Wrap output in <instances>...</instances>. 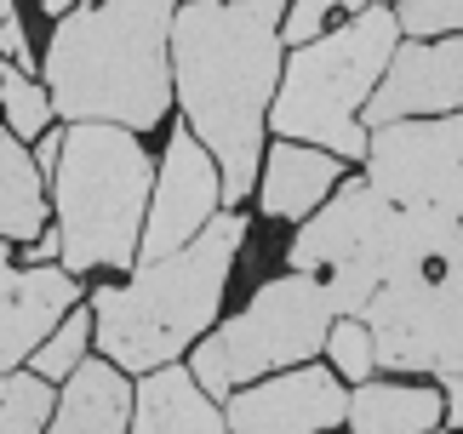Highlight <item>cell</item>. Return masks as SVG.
Here are the masks:
<instances>
[{
    "label": "cell",
    "instance_id": "cell-1",
    "mask_svg": "<svg viewBox=\"0 0 463 434\" xmlns=\"http://www.w3.org/2000/svg\"><path fill=\"white\" fill-rule=\"evenodd\" d=\"M280 17L287 0H184L172 12V92L184 126L218 160L223 212L258 189L280 86Z\"/></svg>",
    "mask_w": 463,
    "mask_h": 434
},
{
    "label": "cell",
    "instance_id": "cell-2",
    "mask_svg": "<svg viewBox=\"0 0 463 434\" xmlns=\"http://www.w3.org/2000/svg\"><path fill=\"white\" fill-rule=\"evenodd\" d=\"M172 12L177 0H98L58 17L46 41L52 115L149 132L172 108Z\"/></svg>",
    "mask_w": 463,
    "mask_h": 434
},
{
    "label": "cell",
    "instance_id": "cell-3",
    "mask_svg": "<svg viewBox=\"0 0 463 434\" xmlns=\"http://www.w3.org/2000/svg\"><path fill=\"white\" fill-rule=\"evenodd\" d=\"M241 241H246V217L218 212L172 258L137 263L132 286H98L92 292L98 354L120 372L144 377L155 366H172L184 349H194L223 309V286Z\"/></svg>",
    "mask_w": 463,
    "mask_h": 434
},
{
    "label": "cell",
    "instance_id": "cell-4",
    "mask_svg": "<svg viewBox=\"0 0 463 434\" xmlns=\"http://www.w3.org/2000/svg\"><path fill=\"white\" fill-rule=\"evenodd\" d=\"M155 160L127 126L75 120L63 126V155L52 166V217H58L69 275L86 269H132L149 217Z\"/></svg>",
    "mask_w": 463,
    "mask_h": 434
},
{
    "label": "cell",
    "instance_id": "cell-5",
    "mask_svg": "<svg viewBox=\"0 0 463 434\" xmlns=\"http://www.w3.org/2000/svg\"><path fill=\"white\" fill-rule=\"evenodd\" d=\"M395 46H401V24L389 6H366L344 29L320 34L309 46H292L269 103V132L326 149L337 160H361L366 155L361 108L378 92Z\"/></svg>",
    "mask_w": 463,
    "mask_h": 434
},
{
    "label": "cell",
    "instance_id": "cell-6",
    "mask_svg": "<svg viewBox=\"0 0 463 434\" xmlns=\"http://www.w3.org/2000/svg\"><path fill=\"white\" fill-rule=\"evenodd\" d=\"M447 223L440 212H418V206H395L383 201L372 184L349 177L326 194V206H315L304 217V229L292 234L287 263L298 275H320L332 297V315L361 320L372 292L395 275L406 258H418L435 241V229Z\"/></svg>",
    "mask_w": 463,
    "mask_h": 434
},
{
    "label": "cell",
    "instance_id": "cell-7",
    "mask_svg": "<svg viewBox=\"0 0 463 434\" xmlns=\"http://www.w3.org/2000/svg\"><path fill=\"white\" fill-rule=\"evenodd\" d=\"M372 354L389 372L463 377V223L447 217L435 241L406 258L361 309Z\"/></svg>",
    "mask_w": 463,
    "mask_h": 434
},
{
    "label": "cell",
    "instance_id": "cell-8",
    "mask_svg": "<svg viewBox=\"0 0 463 434\" xmlns=\"http://www.w3.org/2000/svg\"><path fill=\"white\" fill-rule=\"evenodd\" d=\"M332 297L320 275H280L258 286V297L246 303L235 320H223L218 332H206L189 354V372L212 401H229L235 389L258 383L269 372H292L326 349L332 332Z\"/></svg>",
    "mask_w": 463,
    "mask_h": 434
},
{
    "label": "cell",
    "instance_id": "cell-9",
    "mask_svg": "<svg viewBox=\"0 0 463 434\" xmlns=\"http://www.w3.org/2000/svg\"><path fill=\"white\" fill-rule=\"evenodd\" d=\"M366 184L395 206L463 217V108L366 132Z\"/></svg>",
    "mask_w": 463,
    "mask_h": 434
},
{
    "label": "cell",
    "instance_id": "cell-10",
    "mask_svg": "<svg viewBox=\"0 0 463 434\" xmlns=\"http://www.w3.org/2000/svg\"><path fill=\"white\" fill-rule=\"evenodd\" d=\"M223 206V177L218 160L201 149V137L189 126H177L160 155L155 189H149V217H144V241H137V263H160L177 246H189Z\"/></svg>",
    "mask_w": 463,
    "mask_h": 434
},
{
    "label": "cell",
    "instance_id": "cell-11",
    "mask_svg": "<svg viewBox=\"0 0 463 434\" xmlns=\"http://www.w3.org/2000/svg\"><path fill=\"white\" fill-rule=\"evenodd\" d=\"M463 108V41H401L389 58L378 92L366 98L361 126H395V120H423V115H458Z\"/></svg>",
    "mask_w": 463,
    "mask_h": 434
},
{
    "label": "cell",
    "instance_id": "cell-12",
    "mask_svg": "<svg viewBox=\"0 0 463 434\" xmlns=\"http://www.w3.org/2000/svg\"><path fill=\"white\" fill-rule=\"evenodd\" d=\"M349 418V394L326 366H292L269 383L229 394L223 423L235 434H326Z\"/></svg>",
    "mask_w": 463,
    "mask_h": 434
},
{
    "label": "cell",
    "instance_id": "cell-13",
    "mask_svg": "<svg viewBox=\"0 0 463 434\" xmlns=\"http://www.w3.org/2000/svg\"><path fill=\"white\" fill-rule=\"evenodd\" d=\"M75 303H80V286L69 269L58 263L17 269L6 258V241H0V377L24 366Z\"/></svg>",
    "mask_w": 463,
    "mask_h": 434
},
{
    "label": "cell",
    "instance_id": "cell-14",
    "mask_svg": "<svg viewBox=\"0 0 463 434\" xmlns=\"http://www.w3.org/2000/svg\"><path fill=\"white\" fill-rule=\"evenodd\" d=\"M337 184H344V160L292 137L269 143V155L258 166V201L269 217H309L315 206H326Z\"/></svg>",
    "mask_w": 463,
    "mask_h": 434
},
{
    "label": "cell",
    "instance_id": "cell-15",
    "mask_svg": "<svg viewBox=\"0 0 463 434\" xmlns=\"http://www.w3.org/2000/svg\"><path fill=\"white\" fill-rule=\"evenodd\" d=\"M132 434H223V406L194 383L189 366H155L132 394Z\"/></svg>",
    "mask_w": 463,
    "mask_h": 434
},
{
    "label": "cell",
    "instance_id": "cell-16",
    "mask_svg": "<svg viewBox=\"0 0 463 434\" xmlns=\"http://www.w3.org/2000/svg\"><path fill=\"white\" fill-rule=\"evenodd\" d=\"M63 394L52 406L46 434H127L132 423V383L127 372L109 366V360H80L75 372L63 377Z\"/></svg>",
    "mask_w": 463,
    "mask_h": 434
},
{
    "label": "cell",
    "instance_id": "cell-17",
    "mask_svg": "<svg viewBox=\"0 0 463 434\" xmlns=\"http://www.w3.org/2000/svg\"><path fill=\"white\" fill-rule=\"evenodd\" d=\"M354 434H430L440 423V389L430 383H354L349 418Z\"/></svg>",
    "mask_w": 463,
    "mask_h": 434
},
{
    "label": "cell",
    "instance_id": "cell-18",
    "mask_svg": "<svg viewBox=\"0 0 463 434\" xmlns=\"http://www.w3.org/2000/svg\"><path fill=\"white\" fill-rule=\"evenodd\" d=\"M46 229V194L34 155L0 126V241H41Z\"/></svg>",
    "mask_w": 463,
    "mask_h": 434
},
{
    "label": "cell",
    "instance_id": "cell-19",
    "mask_svg": "<svg viewBox=\"0 0 463 434\" xmlns=\"http://www.w3.org/2000/svg\"><path fill=\"white\" fill-rule=\"evenodd\" d=\"M52 406H58V394H52L46 377H34L24 366L0 377V434H46Z\"/></svg>",
    "mask_w": 463,
    "mask_h": 434
},
{
    "label": "cell",
    "instance_id": "cell-20",
    "mask_svg": "<svg viewBox=\"0 0 463 434\" xmlns=\"http://www.w3.org/2000/svg\"><path fill=\"white\" fill-rule=\"evenodd\" d=\"M0 108H6V132L24 143V137H41L52 126V98L46 86L24 75L17 63H0Z\"/></svg>",
    "mask_w": 463,
    "mask_h": 434
},
{
    "label": "cell",
    "instance_id": "cell-21",
    "mask_svg": "<svg viewBox=\"0 0 463 434\" xmlns=\"http://www.w3.org/2000/svg\"><path fill=\"white\" fill-rule=\"evenodd\" d=\"M86 332H92V315H86L80 303H75V309H69V315L46 332L41 349L29 354V372H34V377H46V383H63V377L86 360Z\"/></svg>",
    "mask_w": 463,
    "mask_h": 434
},
{
    "label": "cell",
    "instance_id": "cell-22",
    "mask_svg": "<svg viewBox=\"0 0 463 434\" xmlns=\"http://www.w3.org/2000/svg\"><path fill=\"white\" fill-rule=\"evenodd\" d=\"M372 0H287V17H280V46H309L326 34L332 17H361Z\"/></svg>",
    "mask_w": 463,
    "mask_h": 434
},
{
    "label": "cell",
    "instance_id": "cell-23",
    "mask_svg": "<svg viewBox=\"0 0 463 434\" xmlns=\"http://www.w3.org/2000/svg\"><path fill=\"white\" fill-rule=\"evenodd\" d=\"M326 354H332V372H337V377H349V383H366L372 366H378L366 320H349V315H337V320H332V332H326Z\"/></svg>",
    "mask_w": 463,
    "mask_h": 434
},
{
    "label": "cell",
    "instance_id": "cell-24",
    "mask_svg": "<svg viewBox=\"0 0 463 434\" xmlns=\"http://www.w3.org/2000/svg\"><path fill=\"white\" fill-rule=\"evenodd\" d=\"M389 12H395L401 34H412V41H440V34L463 29V0H395Z\"/></svg>",
    "mask_w": 463,
    "mask_h": 434
},
{
    "label": "cell",
    "instance_id": "cell-25",
    "mask_svg": "<svg viewBox=\"0 0 463 434\" xmlns=\"http://www.w3.org/2000/svg\"><path fill=\"white\" fill-rule=\"evenodd\" d=\"M0 52H6V58L24 69H34V52H29V34H24V24H17V17H6V24H0Z\"/></svg>",
    "mask_w": 463,
    "mask_h": 434
},
{
    "label": "cell",
    "instance_id": "cell-26",
    "mask_svg": "<svg viewBox=\"0 0 463 434\" xmlns=\"http://www.w3.org/2000/svg\"><path fill=\"white\" fill-rule=\"evenodd\" d=\"M34 143H41V149H34V166L52 172V166H58V155H63V126H46V132L34 137Z\"/></svg>",
    "mask_w": 463,
    "mask_h": 434
},
{
    "label": "cell",
    "instance_id": "cell-27",
    "mask_svg": "<svg viewBox=\"0 0 463 434\" xmlns=\"http://www.w3.org/2000/svg\"><path fill=\"white\" fill-rule=\"evenodd\" d=\"M440 418H452V429H463V377H447V394H440Z\"/></svg>",
    "mask_w": 463,
    "mask_h": 434
},
{
    "label": "cell",
    "instance_id": "cell-28",
    "mask_svg": "<svg viewBox=\"0 0 463 434\" xmlns=\"http://www.w3.org/2000/svg\"><path fill=\"white\" fill-rule=\"evenodd\" d=\"M58 251H63V234L58 229H41V241L29 246V263H46V258H58Z\"/></svg>",
    "mask_w": 463,
    "mask_h": 434
},
{
    "label": "cell",
    "instance_id": "cell-29",
    "mask_svg": "<svg viewBox=\"0 0 463 434\" xmlns=\"http://www.w3.org/2000/svg\"><path fill=\"white\" fill-rule=\"evenodd\" d=\"M75 6H80V0H41L46 17H63V12H75Z\"/></svg>",
    "mask_w": 463,
    "mask_h": 434
},
{
    "label": "cell",
    "instance_id": "cell-30",
    "mask_svg": "<svg viewBox=\"0 0 463 434\" xmlns=\"http://www.w3.org/2000/svg\"><path fill=\"white\" fill-rule=\"evenodd\" d=\"M6 17H17V0H0V24H6Z\"/></svg>",
    "mask_w": 463,
    "mask_h": 434
},
{
    "label": "cell",
    "instance_id": "cell-31",
    "mask_svg": "<svg viewBox=\"0 0 463 434\" xmlns=\"http://www.w3.org/2000/svg\"><path fill=\"white\" fill-rule=\"evenodd\" d=\"M430 434H440V429H430Z\"/></svg>",
    "mask_w": 463,
    "mask_h": 434
}]
</instances>
